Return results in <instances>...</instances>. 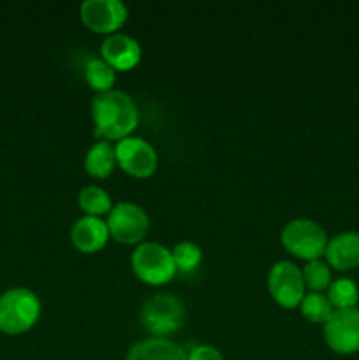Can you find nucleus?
I'll list each match as a JSON object with an SVG mask.
<instances>
[{"instance_id":"12","label":"nucleus","mask_w":359,"mask_h":360,"mask_svg":"<svg viewBox=\"0 0 359 360\" xmlns=\"http://www.w3.org/2000/svg\"><path fill=\"white\" fill-rule=\"evenodd\" d=\"M108 238V224L102 218L90 217V214L77 218L70 229V241L83 253H94L104 248Z\"/></svg>"},{"instance_id":"4","label":"nucleus","mask_w":359,"mask_h":360,"mask_svg":"<svg viewBox=\"0 0 359 360\" xmlns=\"http://www.w3.org/2000/svg\"><path fill=\"white\" fill-rule=\"evenodd\" d=\"M280 241L287 252L303 260L320 259L326 253L327 234L317 221L310 218H294L280 232Z\"/></svg>"},{"instance_id":"11","label":"nucleus","mask_w":359,"mask_h":360,"mask_svg":"<svg viewBox=\"0 0 359 360\" xmlns=\"http://www.w3.org/2000/svg\"><path fill=\"white\" fill-rule=\"evenodd\" d=\"M102 58L113 67V69L127 70L132 69L137 62L141 60V46L130 35L122 34V32H115L109 34L108 37L102 41L101 46Z\"/></svg>"},{"instance_id":"3","label":"nucleus","mask_w":359,"mask_h":360,"mask_svg":"<svg viewBox=\"0 0 359 360\" xmlns=\"http://www.w3.org/2000/svg\"><path fill=\"white\" fill-rule=\"evenodd\" d=\"M139 320L148 333L155 338H164L183 326L185 304L175 294H155L144 301Z\"/></svg>"},{"instance_id":"9","label":"nucleus","mask_w":359,"mask_h":360,"mask_svg":"<svg viewBox=\"0 0 359 360\" xmlns=\"http://www.w3.org/2000/svg\"><path fill=\"white\" fill-rule=\"evenodd\" d=\"M116 162L120 167L136 178H148L155 172L158 155L155 148L143 137L129 136L118 141L115 146Z\"/></svg>"},{"instance_id":"2","label":"nucleus","mask_w":359,"mask_h":360,"mask_svg":"<svg viewBox=\"0 0 359 360\" xmlns=\"http://www.w3.org/2000/svg\"><path fill=\"white\" fill-rule=\"evenodd\" d=\"M41 315V301L32 290L11 288L0 295V330L21 334L35 326Z\"/></svg>"},{"instance_id":"22","label":"nucleus","mask_w":359,"mask_h":360,"mask_svg":"<svg viewBox=\"0 0 359 360\" xmlns=\"http://www.w3.org/2000/svg\"><path fill=\"white\" fill-rule=\"evenodd\" d=\"M187 360H224V357L211 345H199V347L190 350V354L187 355Z\"/></svg>"},{"instance_id":"18","label":"nucleus","mask_w":359,"mask_h":360,"mask_svg":"<svg viewBox=\"0 0 359 360\" xmlns=\"http://www.w3.org/2000/svg\"><path fill=\"white\" fill-rule=\"evenodd\" d=\"M299 308H301V315L313 323H326L334 313L327 295L320 294V292L305 294L303 301L299 302Z\"/></svg>"},{"instance_id":"17","label":"nucleus","mask_w":359,"mask_h":360,"mask_svg":"<svg viewBox=\"0 0 359 360\" xmlns=\"http://www.w3.org/2000/svg\"><path fill=\"white\" fill-rule=\"evenodd\" d=\"M84 77H87L88 84H90L94 90L102 94V91L113 90L116 72L104 58L94 56V58H90L84 63Z\"/></svg>"},{"instance_id":"19","label":"nucleus","mask_w":359,"mask_h":360,"mask_svg":"<svg viewBox=\"0 0 359 360\" xmlns=\"http://www.w3.org/2000/svg\"><path fill=\"white\" fill-rule=\"evenodd\" d=\"M327 299L334 309L355 308L359 301V288L348 278H340V280L331 281L327 288Z\"/></svg>"},{"instance_id":"15","label":"nucleus","mask_w":359,"mask_h":360,"mask_svg":"<svg viewBox=\"0 0 359 360\" xmlns=\"http://www.w3.org/2000/svg\"><path fill=\"white\" fill-rule=\"evenodd\" d=\"M116 151L109 141H97L90 146V150L84 155V169L94 178H108L115 171Z\"/></svg>"},{"instance_id":"20","label":"nucleus","mask_w":359,"mask_h":360,"mask_svg":"<svg viewBox=\"0 0 359 360\" xmlns=\"http://www.w3.org/2000/svg\"><path fill=\"white\" fill-rule=\"evenodd\" d=\"M305 287H308L312 292H322L329 288L331 285V267L329 264L320 259L308 260L305 267L301 269Z\"/></svg>"},{"instance_id":"14","label":"nucleus","mask_w":359,"mask_h":360,"mask_svg":"<svg viewBox=\"0 0 359 360\" xmlns=\"http://www.w3.org/2000/svg\"><path fill=\"white\" fill-rule=\"evenodd\" d=\"M125 360H187V354L175 341L153 336L134 343Z\"/></svg>"},{"instance_id":"21","label":"nucleus","mask_w":359,"mask_h":360,"mask_svg":"<svg viewBox=\"0 0 359 360\" xmlns=\"http://www.w3.org/2000/svg\"><path fill=\"white\" fill-rule=\"evenodd\" d=\"M172 260H175L176 271L180 273H190L196 269L203 259V252H201L199 245L194 241H182L171 250Z\"/></svg>"},{"instance_id":"10","label":"nucleus","mask_w":359,"mask_h":360,"mask_svg":"<svg viewBox=\"0 0 359 360\" xmlns=\"http://www.w3.org/2000/svg\"><path fill=\"white\" fill-rule=\"evenodd\" d=\"M81 20L90 30L115 34L127 20V6L120 0H84L81 4Z\"/></svg>"},{"instance_id":"8","label":"nucleus","mask_w":359,"mask_h":360,"mask_svg":"<svg viewBox=\"0 0 359 360\" xmlns=\"http://www.w3.org/2000/svg\"><path fill=\"white\" fill-rule=\"evenodd\" d=\"M324 338L327 347L341 355L359 352V309H334L324 323Z\"/></svg>"},{"instance_id":"13","label":"nucleus","mask_w":359,"mask_h":360,"mask_svg":"<svg viewBox=\"0 0 359 360\" xmlns=\"http://www.w3.org/2000/svg\"><path fill=\"white\" fill-rule=\"evenodd\" d=\"M324 255L329 267L338 271H351L359 267V232L345 231L331 238Z\"/></svg>"},{"instance_id":"16","label":"nucleus","mask_w":359,"mask_h":360,"mask_svg":"<svg viewBox=\"0 0 359 360\" xmlns=\"http://www.w3.org/2000/svg\"><path fill=\"white\" fill-rule=\"evenodd\" d=\"M77 202H80V207L90 217H99L101 214H109L111 211L113 202L109 193L106 192L102 186L97 185H88L77 193Z\"/></svg>"},{"instance_id":"6","label":"nucleus","mask_w":359,"mask_h":360,"mask_svg":"<svg viewBox=\"0 0 359 360\" xmlns=\"http://www.w3.org/2000/svg\"><path fill=\"white\" fill-rule=\"evenodd\" d=\"M109 236L123 245H137L144 239L150 229L146 211L134 202H118L108 214Z\"/></svg>"},{"instance_id":"7","label":"nucleus","mask_w":359,"mask_h":360,"mask_svg":"<svg viewBox=\"0 0 359 360\" xmlns=\"http://www.w3.org/2000/svg\"><path fill=\"white\" fill-rule=\"evenodd\" d=\"M267 288L271 297L284 308L299 306L306 288L301 269L289 260H278L267 273Z\"/></svg>"},{"instance_id":"5","label":"nucleus","mask_w":359,"mask_h":360,"mask_svg":"<svg viewBox=\"0 0 359 360\" xmlns=\"http://www.w3.org/2000/svg\"><path fill=\"white\" fill-rule=\"evenodd\" d=\"M136 276L148 285L168 283L178 273L171 250L155 241H144L136 246L130 257Z\"/></svg>"},{"instance_id":"1","label":"nucleus","mask_w":359,"mask_h":360,"mask_svg":"<svg viewBox=\"0 0 359 360\" xmlns=\"http://www.w3.org/2000/svg\"><path fill=\"white\" fill-rule=\"evenodd\" d=\"M94 134L109 139H123L139 123V111L134 98L123 90H108L99 94L92 102Z\"/></svg>"}]
</instances>
